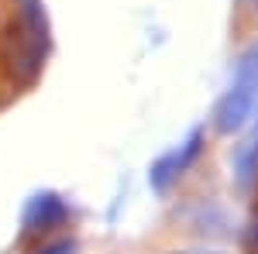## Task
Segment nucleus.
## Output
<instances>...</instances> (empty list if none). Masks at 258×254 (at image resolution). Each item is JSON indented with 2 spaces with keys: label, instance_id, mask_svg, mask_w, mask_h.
<instances>
[{
  "label": "nucleus",
  "instance_id": "nucleus-1",
  "mask_svg": "<svg viewBox=\"0 0 258 254\" xmlns=\"http://www.w3.org/2000/svg\"><path fill=\"white\" fill-rule=\"evenodd\" d=\"M251 103H255V90H251V72L244 69V79L238 82V90L220 103V127H224V131L241 127V120L248 117Z\"/></svg>",
  "mask_w": 258,
  "mask_h": 254
},
{
  "label": "nucleus",
  "instance_id": "nucleus-2",
  "mask_svg": "<svg viewBox=\"0 0 258 254\" xmlns=\"http://www.w3.org/2000/svg\"><path fill=\"white\" fill-rule=\"evenodd\" d=\"M38 254H73V240H59V244H52V247H45Z\"/></svg>",
  "mask_w": 258,
  "mask_h": 254
}]
</instances>
